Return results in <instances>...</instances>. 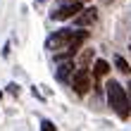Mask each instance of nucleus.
I'll list each match as a JSON object with an SVG mask.
<instances>
[{"instance_id":"f8f14e48","label":"nucleus","mask_w":131,"mask_h":131,"mask_svg":"<svg viewBox=\"0 0 131 131\" xmlns=\"http://www.w3.org/2000/svg\"><path fill=\"white\" fill-rule=\"evenodd\" d=\"M62 3H86V0H62Z\"/></svg>"},{"instance_id":"6e6552de","label":"nucleus","mask_w":131,"mask_h":131,"mask_svg":"<svg viewBox=\"0 0 131 131\" xmlns=\"http://www.w3.org/2000/svg\"><path fill=\"white\" fill-rule=\"evenodd\" d=\"M114 64H117V69H119L122 74H131V67H129V62H126V60L122 57V55H117V57H114Z\"/></svg>"},{"instance_id":"39448f33","label":"nucleus","mask_w":131,"mask_h":131,"mask_svg":"<svg viewBox=\"0 0 131 131\" xmlns=\"http://www.w3.org/2000/svg\"><path fill=\"white\" fill-rule=\"evenodd\" d=\"M95 19H98V10L95 7H86V10H81L74 17V24L76 26H91V24H95Z\"/></svg>"},{"instance_id":"9b49d317","label":"nucleus","mask_w":131,"mask_h":131,"mask_svg":"<svg viewBox=\"0 0 131 131\" xmlns=\"http://www.w3.org/2000/svg\"><path fill=\"white\" fill-rule=\"evenodd\" d=\"M7 91H10L12 95H19V86H17V83H10V86H7Z\"/></svg>"},{"instance_id":"20e7f679","label":"nucleus","mask_w":131,"mask_h":131,"mask_svg":"<svg viewBox=\"0 0 131 131\" xmlns=\"http://www.w3.org/2000/svg\"><path fill=\"white\" fill-rule=\"evenodd\" d=\"M72 88L76 91V95H86L91 91V74L86 67H81L79 72L72 76Z\"/></svg>"},{"instance_id":"f03ea898","label":"nucleus","mask_w":131,"mask_h":131,"mask_svg":"<svg viewBox=\"0 0 131 131\" xmlns=\"http://www.w3.org/2000/svg\"><path fill=\"white\" fill-rule=\"evenodd\" d=\"M107 103H110V107L114 112L119 114L122 119H126L129 114H131V105H129V93L124 88L119 86L117 81H107Z\"/></svg>"},{"instance_id":"f257e3e1","label":"nucleus","mask_w":131,"mask_h":131,"mask_svg":"<svg viewBox=\"0 0 131 131\" xmlns=\"http://www.w3.org/2000/svg\"><path fill=\"white\" fill-rule=\"evenodd\" d=\"M88 38V31H72V29H60L52 36H48L45 48L55 52V60L62 62L76 55V50L83 45V41Z\"/></svg>"},{"instance_id":"423d86ee","label":"nucleus","mask_w":131,"mask_h":131,"mask_svg":"<svg viewBox=\"0 0 131 131\" xmlns=\"http://www.w3.org/2000/svg\"><path fill=\"white\" fill-rule=\"evenodd\" d=\"M110 74V64L105 62V60H95L93 62V76L95 79H103V76Z\"/></svg>"},{"instance_id":"7ed1b4c3","label":"nucleus","mask_w":131,"mask_h":131,"mask_svg":"<svg viewBox=\"0 0 131 131\" xmlns=\"http://www.w3.org/2000/svg\"><path fill=\"white\" fill-rule=\"evenodd\" d=\"M81 10H83V5H81V3H62L57 10H52L50 17L55 19V21H64V19H74Z\"/></svg>"},{"instance_id":"0eeeda50","label":"nucleus","mask_w":131,"mask_h":131,"mask_svg":"<svg viewBox=\"0 0 131 131\" xmlns=\"http://www.w3.org/2000/svg\"><path fill=\"white\" fill-rule=\"evenodd\" d=\"M69 76H72V62H67V60H64V62L57 67V79L60 81H69Z\"/></svg>"},{"instance_id":"1a4fd4ad","label":"nucleus","mask_w":131,"mask_h":131,"mask_svg":"<svg viewBox=\"0 0 131 131\" xmlns=\"http://www.w3.org/2000/svg\"><path fill=\"white\" fill-rule=\"evenodd\" d=\"M41 131H57V129H55V124H52L50 119H43L41 122Z\"/></svg>"},{"instance_id":"2eb2a0df","label":"nucleus","mask_w":131,"mask_h":131,"mask_svg":"<svg viewBox=\"0 0 131 131\" xmlns=\"http://www.w3.org/2000/svg\"><path fill=\"white\" fill-rule=\"evenodd\" d=\"M0 98H3V93H0Z\"/></svg>"},{"instance_id":"ddd939ff","label":"nucleus","mask_w":131,"mask_h":131,"mask_svg":"<svg viewBox=\"0 0 131 131\" xmlns=\"http://www.w3.org/2000/svg\"><path fill=\"white\" fill-rule=\"evenodd\" d=\"M129 88H131V86H129ZM129 105H131V91H129Z\"/></svg>"},{"instance_id":"4468645a","label":"nucleus","mask_w":131,"mask_h":131,"mask_svg":"<svg viewBox=\"0 0 131 131\" xmlns=\"http://www.w3.org/2000/svg\"><path fill=\"white\" fill-rule=\"evenodd\" d=\"M36 3H43V0H36Z\"/></svg>"},{"instance_id":"9d476101","label":"nucleus","mask_w":131,"mask_h":131,"mask_svg":"<svg viewBox=\"0 0 131 131\" xmlns=\"http://www.w3.org/2000/svg\"><path fill=\"white\" fill-rule=\"evenodd\" d=\"M91 57H93V50H86V52L81 55V62H83V67H86V62H88Z\"/></svg>"}]
</instances>
